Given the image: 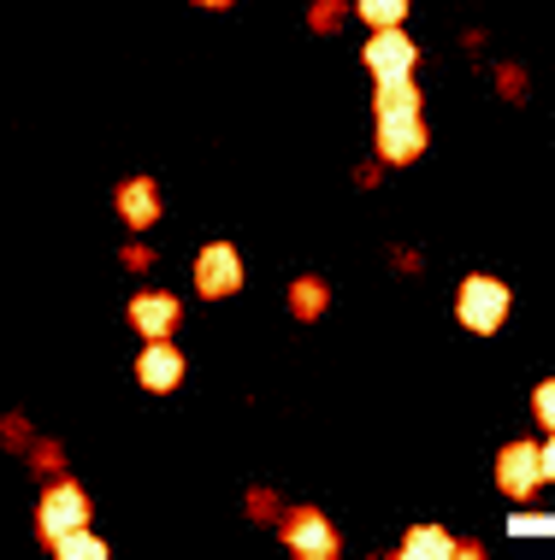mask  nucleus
I'll use <instances>...</instances> for the list:
<instances>
[{
	"instance_id": "nucleus-5",
	"label": "nucleus",
	"mask_w": 555,
	"mask_h": 560,
	"mask_svg": "<svg viewBox=\"0 0 555 560\" xmlns=\"http://www.w3.org/2000/svg\"><path fill=\"white\" fill-rule=\"evenodd\" d=\"M379 154L390 165H408L426 154V125H419V113H390L379 118Z\"/></svg>"
},
{
	"instance_id": "nucleus-6",
	"label": "nucleus",
	"mask_w": 555,
	"mask_h": 560,
	"mask_svg": "<svg viewBox=\"0 0 555 560\" xmlns=\"http://www.w3.org/2000/svg\"><path fill=\"white\" fill-rule=\"evenodd\" d=\"M367 71L379 83H396V78H414V42L402 30H379L367 42Z\"/></svg>"
},
{
	"instance_id": "nucleus-13",
	"label": "nucleus",
	"mask_w": 555,
	"mask_h": 560,
	"mask_svg": "<svg viewBox=\"0 0 555 560\" xmlns=\"http://www.w3.org/2000/svg\"><path fill=\"white\" fill-rule=\"evenodd\" d=\"M290 313H296V319H320V313H325V283L320 278L290 283Z\"/></svg>"
},
{
	"instance_id": "nucleus-15",
	"label": "nucleus",
	"mask_w": 555,
	"mask_h": 560,
	"mask_svg": "<svg viewBox=\"0 0 555 560\" xmlns=\"http://www.w3.org/2000/svg\"><path fill=\"white\" fill-rule=\"evenodd\" d=\"M355 12H361L372 30H396V24H402V12H408V0H361Z\"/></svg>"
},
{
	"instance_id": "nucleus-12",
	"label": "nucleus",
	"mask_w": 555,
	"mask_h": 560,
	"mask_svg": "<svg viewBox=\"0 0 555 560\" xmlns=\"http://www.w3.org/2000/svg\"><path fill=\"white\" fill-rule=\"evenodd\" d=\"M390 113H419V89H414V78L379 83V118H390Z\"/></svg>"
},
{
	"instance_id": "nucleus-18",
	"label": "nucleus",
	"mask_w": 555,
	"mask_h": 560,
	"mask_svg": "<svg viewBox=\"0 0 555 560\" xmlns=\"http://www.w3.org/2000/svg\"><path fill=\"white\" fill-rule=\"evenodd\" d=\"M201 7H231V0H201Z\"/></svg>"
},
{
	"instance_id": "nucleus-10",
	"label": "nucleus",
	"mask_w": 555,
	"mask_h": 560,
	"mask_svg": "<svg viewBox=\"0 0 555 560\" xmlns=\"http://www.w3.org/2000/svg\"><path fill=\"white\" fill-rule=\"evenodd\" d=\"M118 213H125L130 231H148V224L160 219V189L148 184V177H130V184L118 189Z\"/></svg>"
},
{
	"instance_id": "nucleus-9",
	"label": "nucleus",
	"mask_w": 555,
	"mask_h": 560,
	"mask_svg": "<svg viewBox=\"0 0 555 560\" xmlns=\"http://www.w3.org/2000/svg\"><path fill=\"white\" fill-rule=\"evenodd\" d=\"M177 319H184V313H177V301H172V295H160V290H148V295H137V301H130V325H137L148 342L172 337V330H177Z\"/></svg>"
},
{
	"instance_id": "nucleus-1",
	"label": "nucleus",
	"mask_w": 555,
	"mask_h": 560,
	"mask_svg": "<svg viewBox=\"0 0 555 560\" xmlns=\"http://www.w3.org/2000/svg\"><path fill=\"white\" fill-rule=\"evenodd\" d=\"M455 319L473 330V337H490L502 319H508V290L497 278H467L455 295Z\"/></svg>"
},
{
	"instance_id": "nucleus-17",
	"label": "nucleus",
	"mask_w": 555,
	"mask_h": 560,
	"mask_svg": "<svg viewBox=\"0 0 555 560\" xmlns=\"http://www.w3.org/2000/svg\"><path fill=\"white\" fill-rule=\"evenodd\" d=\"M544 478H555V431H550V443H544Z\"/></svg>"
},
{
	"instance_id": "nucleus-16",
	"label": "nucleus",
	"mask_w": 555,
	"mask_h": 560,
	"mask_svg": "<svg viewBox=\"0 0 555 560\" xmlns=\"http://www.w3.org/2000/svg\"><path fill=\"white\" fill-rule=\"evenodd\" d=\"M532 407H537V425H544V431H555V377H550V384H537Z\"/></svg>"
},
{
	"instance_id": "nucleus-7",
	"label": "nucleus",
	"mask_w": 555,
	"mask_h": 560,
	"mask_svg": "<svg viewBox=\"0 0 555 560\" xmlns=\"http://www.w3.org/2000/svg\"><path fill=\"white\" fill-rule=\"evenodd\" d=\"M137 377H142V389H154V396H166V389L184 384V354L160 337V342H148L142 348V360H137Z\"/></svg>"
},
{
	"instance_id": "nucleus-3",
	"label": "nucleus",
	"mask_w": 555,
	"mask_h": 560,
	"mask_svg": "<svg viewBox=\"0 0 555 560\" xmlns=\"http://www.w3.org/2000/svg\"><path fill=\"white\" fill-rule=\"evenodd\" d=\"M497 483H502V495L527 502L537 483H544V448H532V443H508V448L497 454Z\"/></svg>"
},
{
	"instance_id": "nucleus-8",
	"label": "nucleus",
	"mask_w": 555,
	"mask_h": 560,
	"mask_svg": "<svg viewBox=\"0 0 555 560\" xmlns=\"http://www.w3.org/2000/svg\"><path fill=\"white\" fill-rule=\"evenodd\" d=\"M284 542H290L296 555H308V560H332L337 555V532L320 520V513H296V520L284 525Z\"/></svg>"
},
{
	"instance_id": "nucleus-11",
	"label": "nucleus",
	"mask_w": 555,
	"mask_h": 560,
	"mask_svg": "<svg viewBox=\"0 0 555 560\" xmlns=\"http://www.w3.org/2000/svg\"><path fill=\"white\" fill-rule=\"evenodd\" d=\"M402 555H408V560H449V555H455V542H449L438 525H419V532H408V542H402Z\"/></svg>"
},
{
	"instance_id": "nucleus-4",
	"label": "nucleus",
	"mask_w": 555,
	"mask_h": 560,
	"mask_svg": "<svg viewBox=\"0 0 555 560\" xmlns=\"http://www.w3.org/2000/svg\"><path fill=\"white\" fill-rule=\"evenodd\" d=\"M195 290L213 295V301L243 290V260H236L231 242H213V248H201V260H195Z\"/></svg>"
},
{
	"instance_id": "nucleus-14",
	"label": "nucleus",
	"mask_w": 555,
	"mask_h": 560,
	"mask_svg": "<svg viewBox=\"0 0 555 560\" xmlns=\"http://www.w3.org/2000/svg\"><path fill=\"white\" fill-rule=\"evenodd\" d=\"M54 549L59 555H66V560H101V555H107V542H101L95 532H89V525H83V532H71V537H59L54 542Z\"/></svg>"
},
{
	"instance_id": "nucleus-2",
	"label": "nucleus",
	"mask_w": 555,
	"mask_h": 560,
	"mask_svg": "<svg viewBox=\"0 0 555 560\" xmlns=\"http://www.w3.org/2000/svg\"><path fill=\"white\" fill-rule=\"evenodd\" d=\"M36 525H42V537H48V542L83 532V525H89V495L78 490V483H54V490L42 495V508H36Z\"/></svg>"
}]
</instances>
